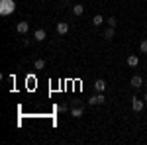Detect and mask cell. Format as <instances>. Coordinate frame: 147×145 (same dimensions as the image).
I'll return each mask as SVG.
<instances>
[{"instance_id":"6da1fadb","label":"cell","mask_w":147,"mask_h":145,"mask_svg":"<svg viewBox=\"0 0 147 145\" xmlns=\"http://www.w3.org/2000/svg\"><path fill=\"white\" fill-rule=\"evenodd\" d=\"M16 10V2L14 0H0V14L2 16H8Z\"/></svg>"},{"instance_id":"7a4b0ae2","label":"cell","mask_w":147,"mask_h":145,"mask_svg":"<svg viewBox=\"0 0 147 145\" xmlns=\"http://www.w3.org/2000/svg\"><path fill=\"white\" fill-rule=\"evenodd\" d=\"M143 106H145V100H139V98H131V108H134V110L136 112H141L143 110Z\"/></svg>"},{"instance_id":"3957f363","label":"cell","mask_w":147,"mask_h":145,"mask_svg":"<svg viewBox=\"0 0 147 145\" xmlns=\"http://www.w3.org/2000/svg\"><path fill=\"white\" fill-rule=\"evenodd\" d=\"M16 30H18V34H28V30H30V22H20L16 26Z\"/></svg>"},{"instance_id":"277c9868","label":"cell","mask_w":147,"mask_h":145,"mask_svg":"<svg viewBox=\"0 0 147 145\" xmlns=\"http://www.w3.org/2000/svg\"><path fill=\"white\" fill-rule=\"evenodd\" d=\"M104 102H106V98H104V94H102V92H100L98 96H92L90 100H88V104H90V106H92V104H104Z\"/></svg>"},{"instance_id":"5b68a950","label":"cell","mask_w":147,"mask_h":145,"mask_svg":"<svg viewBox=\"0 0 147 145\" xmlns=\"http://www.w3.org/2000/svg\"><path fill=\"white\" fill-rule=\"evenodd\" d=\"M94 88L98 90V92H104V90H106V80H104V78H96V82H94Z\"/></svg>"},{"instance_id":"8992f818","label":"cell","mask_w":147,"mask_h":145,"mask_svg":"<svg viewBox=\"0 0 147 145\" xmlns=\"http://www.w3.org/2000/svg\"><path fill=\"white\" fill-rule=\"evenodd\" d=\"M67 32H69V24H65V22H59V24H57V34L65 35Z\"/></svg>"},{"instance_id":"52a82bcc","label":"cell","mask_w":147,"mask_h":145,"mask_svg":"<svg viewBox=\"0 0 147 145\" xmlns=\"http://www.w3.org/2000/svg\"><path fill=\"white\" fill-rule=\"evenodd\" d=\"M129 84H131L134 88H139V86L143 84V80H141V77H139V75H136V77H131V80H129Z\"/></svg>"},{"instance_id":"ba28073f","label":"cell","mask_w":147,"mask_h":145,"mask_svg":"<svg viewBox=\"0 0 147 145\" xmlns=\"http://www.w3.org/2000/svg\"><path fill=\"white\" fill-rule=\"evenodd\" d=\"M34 37H35V41H45V37H47V34L43 32V30H37L34 34Z\"/></svg>"},{"instance_id":"9c48e42d","label":"cell","mask_w":147,"mask_h":145,"mask_svg":"<svg viewBox=\"0 0 147 145\" xmlns=\"http://www.w3.org/2000/svg\"><path fill=\"white\" fill-rule=\"evenodd\" d=\"M137 63H139V57L137 55H129L127 57V65H129V67H137Z\"/></svg>"},{"instance_id":"30bf717a","label":"cell","mask_w":147,"mask_h":145,"mask_svg":"<svg viewBox=\"0 0 147 145\" xmlns=\"http://www.w3.org/2000/svg\"><path fill=\"white\" fill-rule=\"evenodd\" d=\"M82 12H84V6H82V4H75V6H73V14H75V16H82Z\"/></svg>"},{"instance_id":"8fae6325","label":"cell","mask_w":147,"mask_h":145,"mask_svg":"<svg viewBox=\"0 0 147 145\" xmlns=\"http://www.w3.org/2000/svg\"><path fill=\"white\" fill-rule=\"evenodd\" d=\"M71 114H73V118H80V116L84 114V108H82V106H77V108H73Z\"/></svg>"},{"instance_id":"7c38bea8","label":"cell","mask_w":147,"mask_h":145,"mask_svg":"<svg viewBox=\"0 0 147 145\" xmlns=\"http://www.w3.org/2000/svg\"><path fill=\"white\" fill-rule=\"evenodd\" d=\"M102 37H106V39H112V37H114V28H110V26H108V28L104 30Z\"/></svg>"},{"instance_id":"4fadbf2b","label":"cell","mask_w":147,"mask_h":145,"mask_svg":"<svg viewBox=\"0 0 147 145\" xmlns=\"http://www.w3.org/2000/svg\"><path fill=\"white\" fill-rule=\"evenodd\" d=\"M92 24H94V26H102V24H104V18H102L100 14H96V16L92 18Z\"/></svg>"},{"instance_id":"5bb4252c","label":"cell","mask_w":147,"mask_h":145,"mask_svg":"<svg viewBox=\"0 0 147 145\" xmlns=\"http://www.w3.org/2000/svg\"><path fill=\"white\" fill-rule=\"evenodd\" d=\"M106 22H108V26H110V28H116V26H118V20H116L114 16H110V18L106 20Z\"/></svg>"},{"instance_id":"9a60e30c","label":"cell","mask_w":147,"mask_h":145,"mask_svg":"<svg viewBox=\"0 0 147 145\" xmlns=\"http://www.w3.org/2000/svg\"><path fill=\"white\" fill-rule=\"evenodd\" d=\"M45 67V59H35V69H43Z\"/></svg>"},{"instance_id":"2e32d148","label":"cell","mask_w":147,"mask_h":145,"mask_svg":"<svg viewBox=\"0 0 147 145\" xmlns=\"http://www.w3.org/2000/svg\"><path fill=\"white\" fill-rule=\"evenodd\" d=\"M139 51H141V53H147V39H143V41H141V45H139Z\"/></svg>"},{"instance_id":"e0dca14e","label":"cell","mask_w":147,"mask_h":145,"mask_svg":"<svg viewBox=\"0 0 147 145\" xmlns=\"http://www.w3.org/2000/svg\"><path fill=\"white\" fill-rule=\"evenodd\" d=\"M59 112H67V104H61L59 106Z\"/></svg>"},{"instance_id":"ac0fdd59","label":"cell","mask_w":147,"mask_h":145,"mask_svg":"<svg viewBox=\"0 0 147 145\" xmlns=\"http://www.w3.org/2000/svg\"><path fill=\"white\" fill-rule=\"evenodd\" d=\"M143 100H145V104H147V92H145V94H143Z\"/></svg>"}]
</instances>
